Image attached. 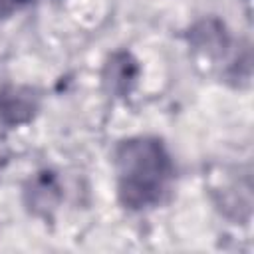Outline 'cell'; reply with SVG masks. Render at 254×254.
Returning a JSON list of instances; mask_svg holds the SVG:
<instances>
[{"label":"cell","instance_id":"1","mask_svg":"<svg viewBox=\"0 0 254 254\" xmlns=\"http://www.w3.org/2000/svg\"><path fill=\"white\" fill-rule=\"evenodd\" d=\"M117 192L125 206L145 208L157 204L171 181L173 165L163 143L151 137H133L115 151Z\"/></svg>","mask_w":254,"mask_h":254},{"label":"cell","instance_id":"2","mask_svg":"<svg viewBox=\"0 0 254 254\" xmlns=\"http://www.w3.org/2000/svg\"><path fill=\"white\" fill-rule=\"evenodd\" d=\"M135 73H137V65L131 60L129 54L121 52L111 56L109 64L105 65V73H103V81L109 85L111 91L117 93H125L129 91L131 83L135 81Z\"/></svg>","mask_w":254,"mask_h":254},{"label":"cell","instance_id":"3","mask_svg":"<svg viewBox=\"0 0 254 254\" xmlns=\"http://www.w3.org/2000/svg\"><path fill=\"white\" fill-rule=\"evenodd\" d=\"M60 187L56 185V179L50 175V173H42L38 175L32 183H30V189H26V194H28V204L34 208V210H44L48 212L50 208L56 206L58 198H60Z\"/></svg>","mask_w":254,"mask_h":254},{"label":"cell","instance_id":"4","mask_svg":"<svg viewBox=\"0 0 254 254\" xmlns=\"http://www.w3.org/2000/svg\"><path fill=\"white\" fill-rule=\"evenodd\" d=\"M34 107H36V103H34L32 93L22 91V89H12V91L4 93V97L0 101V113L10 123L26 121L34 113Z\"/></svg>","mask_w":254,"mask_h":254},{"label":"cell","instance_id":"5","mask_svg":"<svg viewBox=\"0 0 254 254\" xmlns=\"http://www.w3.org/2000/svg\"><path fill=\"white\" fill-rule=\"evenodd\" d=\"M28 2L30 0H0V16H8V14L16 12Z\"/></svg>","mask_w":254,"mask_h":254}]
</instances>
